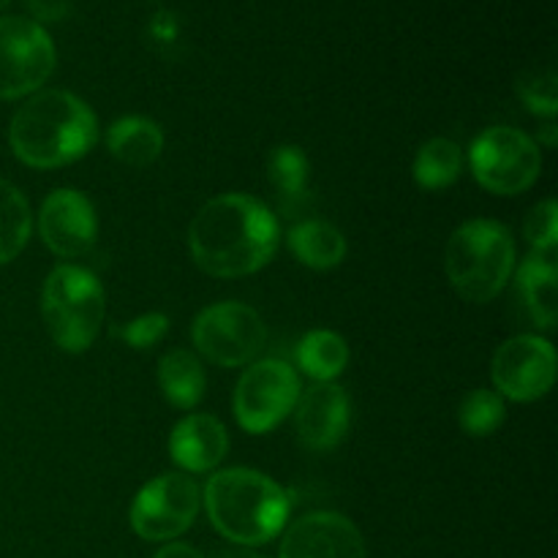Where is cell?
<instances>
[{
	"mask_svg": "<svg viewBox=\"0 0 558 558\" xmlns=\"http://www.w3.org/2000/svg\"><path fill=\"white\" fill-rule=\"evenodd\" d=\"M303 392L298 371L283 360H259L234 387V417L248 434H270L298 407Z\"/></svg>",
	"mask_w": 558,
	"mask_h": 558,
	"instance_id": "8",
	"label": "cell"
},
{
	"mask_svg": "<svg viewBox=\"0 0 558 558\" xmlns=\"http://www.w3.org/2000/svg\"><path fill=\"white\" fill-rule=\"evenodd\" d=\"M515 240L499 221L474 218L452 232L445 254V270L452 289L469 303L499 298L515 272Z\"/></svg>",
	"mask_w": 558,
	"mask_h": 558,
	"instance_id": "4",
	"label": "cell"
},
{
	"mask_svg": "<svg viewBox=\"0 0 558 558\" xmlns=\"http://www.w3.org/2000/svg\"><path fill=\"white\" fill-rule=\"evenodd\" d=\"M298 368L314 381H332L349 365V347L338 332L311 330L298 343Z\"/></svg>",
	"mask_w": 558,
	"mask_h": 558,
	"instance_id": "20",
	"label": "cell"
},
{
	"mask_svg": "<svg viewBox=\"0 0 558 558\" xmlns=\"http://www.w3.org/2000/svg\"><path fill=\"white\" fill-rule=\"evenodd\" d=\"M463 172V150L458 142L436 136L420 147L414 158V180L425 191L450 189Z\"/></svg>",
	"mask_w": 558,
	"mask_h": 558,
	"instance_id": "21",
	"label": "cell"
},
{
	"mask_svg": "<svg viewBox=\"0 0 558 558\" xmlns=\"http://www.w3.org/2000/svg\"><path fill=\"white\" fill-rule=\"evenodd\" d=\"M96 142V114L69 90L33 93L9 125L11 153L33 169L69 167L85 158Z\"/></svg>",
	"mask_w": 558,
	"mask_h": 558,
	"instance_id": "2",
	"label": "cell"
},
{
	"mask_svg": "<svg viewBox=\"0 0 558 558\" xmlns=\"http://www.w3.org/2000/svg\"><path fill=\"white\" fill-rule=\"evenodd\" d=\"M496 392L515 403L548 396L556 381V349L548 338L515 336L501 343L490 363Z\"/></svg>",
	"mask_w": 558,
	"mask_h": 558,
	"instance_id": "11",
	"label": "cell"
},
{
	"mask_svg": "<svg viewBox=\"0 0 558 558\" xmlns=\"http://www.w3.org/2000/svg\"><path fill=\"white\" fill-rule=\"evenodd\" d=\"M58 49L52 36L27 16H0V101L33 96L52 76Z\"/></svg>",
	"mask_w": 558,
	"mask_h": 558,
	"instance_id": "7",
	"label": "cell"
},
{
	"mask_svg": "<svg viewBox=\"0 0 558 558\" xmlns=\"http://www.w3.org/2000/svg\"><path fill=\"white\" fill-rule=\"evenodd\" d=\"M205 368L189 349H174L158 360V387L178 409H194L205 398Z\"/></svg>",
	"mask_w": 558,
	"mask_h": 558,
	"instance_id": "19",
	"label": "cell"
},
{
	"mask_svg": "<svg viewBox=\"0 0 558 558\" xmlns=\"http://www.w3.org/2000/svg\"><path fill=\"white\" fill-rule=\"evenodd\" d=\"M229 434L213 414H189L169 436V456L183 474H207L227 458Z\"/></svg>",
	"mask_w": 558,
	"mask_h": 558,
	"instance_id": "15",
	"label": "cell"
},
{
	"mask_svg": "<svg viewBox=\"0 0 558 558\" xmlns=\"http://www.w3.org/2000/svg\"><path fill=\"white\" fill-rule=\"evenodd\" d=\"M278 221L248 194H221L207 202L189 227V248L199 270L213 278L259 272L278 248Z\"/></svg>",
	"mask_w": 558,
	"mask_h": 558,
	"instance_id": "1",
	"label": "cell"
},
{
	"mask_svg": "<svg viewBox=\"0 0 558 558\" xmlns=\"http://www.w3.org/2000/svg\"><path fill=\"white\" fill-rule=\"evenodd\" d=\"M289 251L311 270H330L347 259V238L327 221H300L289 229Z\"/></svg>",
	"mask_w": 558,
	"mask_h": 558,
	"instance_id": "18",
	"label": "cell"
},
{
	"mask_svg": "<svg viewBox=\"0 0 558 558\" xmlns=\"http://www.w3.org/2000/svg\"><path fill=\"white\" fill-rule=\"evenodd\" d=\"M9 3H11V0H0V11H3Z\"/></svg>",
	"mask_w": 558,
	"mask_h": 558,
	"instance_id": "31",
	"label": "cell"
},
{
	"mask_svg": "<svg viewBox=\"0 0 558 558\" xmlns=\"http://www.w3.org/2000/svg\"><path fill=\"white\" fill-rule=\"evenodd\" d=\"M205 510L210 523L229 543L256 548L283 532L292 501L289 494L254 469H223L205 485Z\"/></svg>",
	"mask_w": 558,
	"mask_h": 558,
	"instance_id": "3",
	"label": "cell"
},
{
	"mask_svg": "<svg viewBox=\"0 0 558 558\" xmlns=\"http://www.w3.org/2000/svg\"><path fill=\"white\" fill-rule=\"evenodd\" d=\"M523 234H526L529 245H532L537 254H556V243H558L556 199H545L539 202L537 207H532V213L526 216V223H523Z\"/></svg>",
	"mask_w": 558,
	"mask_h": 558,
	"instance_id": "26",
	"label": "cell"
},
{
	"mask_svg": "<svg viewBox=\"0 0 558 558\" xmlns=\"http://www.w3.org/2000/svg\"><path fill=\"white\" fill-rule=\"evenodd\" d=\"M191 336L196 352L213 365L240 368L254 363L256 354L265 349L267 327L251 305L227 300L202 311L194 319Z\"/></svg>",
	"mask_w": 558,
	"mask_h": 558,
	"instance_id": "9",
	"label": "cell"
},
{
	"mask_svg": "<svg viewBox=\"0 0 558 558\" xmlns=\"http://www.w3.org/2000/svg\"><path fill=\"white\" fill-rule=\"evenodd\" d=\"M505 417L507 403L496 390H472L458 409V423H461L463 434L474 436V439L494 436L505 423Z\"/></svg>",
	"mask_w": 558,
	"mask_h": 558,
	"instance_id": "23",
	"label": "cell"
},
{
	"mask_svg": "<svg viewBox=\"0 0 558 558\" xmlns=\"http://www.w3.org/2000/svg\"><path fill=\"white\" fill-rule=\"evenodd\" d=\"M472 172L485 191L515 196L532 189L543 169L539 145L512 125H490L469 150Z\"/></svg>",
	"mask_w": 558,
	"mask_h": 558,
	"instance_id": "6",
	"label": "cell"
},
{
	"mask_svg": "<svg viewBox=\"0 0 558 558\" xmlns=\"http://www.w3.org/2000/svg\"><path fill=\"white\" fill-rule=\"evenodd\" d=\"M169 332V319L163 314H145L136 316V319L125 322L123 327L114 330V336L123 338L131 349L136 352H145V349H153L163 336Z\"/></svg>",
	"mask_w": 558,
	"mask_h": 558,
	"instance_id": "27",
	"label": "cell"
},
{
	"mask_svg": "<svg viewBox=\"0 0 558 558\" xmlns=\"http://www.w3.org/2000/svg\"><path fill=\"white\" fill-rule=\"evenodd\" d=\"M199 505L202 494L194 477L183 472H167L150 480L134 496L129 512L131 529L147 543H172L194 526Z\"/></svg>",
	"mask_w": 558,
	"mask_h": 558,
	"instance_id": "10",
	"label": "cell"
},
{
	"mask_svg": "<svg viewBox=\"0 0 558 558\" xmlns=\"http://www.w3.org/2000/svg\"><path fill=\"white\" fill-rule=\"evenodd\" d=\"M38 234L44 245L60 259L85 256L98 234L93 202L76 189L52 191L38 213Z\"/></svg>",
	"mask_w": 558,
	"mask_h": 558,
	"instance_id": "12",
	"label": "cell"
},
{
	"mask_svg": "<svg viewBox=\"0 0 558 558\" xmlns=\"http://www.w3.org/2000/svg\"><path fill=\"white\" fill-rule=\"evenodd\" d=\"M107 294L101 281L80 265H58L44 281L41 316L49 338L69 354L93 347L104 325Z\"/></svg>",
	"mask_w": 558,
	"mask_h": 558,
	"instance_id": "5",
	"label": "cell"
},
{
	"mask_svg": "<svg viewBox=\"0 0 558 558\" xmlns=\"http://www.w3.org/2000/svg\"><path fill=\"white\" fill-rule=\"evenodd\" d=\"M278 558H368L360 529L338 512H311L283 534Z\"/></svg>",
	"mask_w": 558,
	"mask_h": 558,
	"instance_id": "13",
	"label": "cell"
},
{
	"mask_svg": "<svg viewBox=\"0 0 558 558\" xmlns=\"http://www.w3.org/2000/svg\"><path fill=\"white\" fill-rule=\"evenodd\" d=\"M352 423V403L347 390L332 381H316L314 387L300 392L294 407L298 436L308 450L325 452L343 441Z\"/></svg>",
	"mask_w": 558,
	"mask_h": 558,
	"instance_id": "14",
	"label": "cell"
},
{
	"mask_svg": "<svg viewBox=\"0 0 558 558\" xmlns=\"http://www.w3.org/2000/svg\"><path fill=\"white\" fill-rule=\"evenodd\" d=\"M107 147L125 167H150L163 150V131L156 120L129 114L107 129Z\"/></svg>",
	"mask_w": 558,
	"mask_h": 558,
	"instance_id": "17",
	"label": "cell"
},
{
	"mask_svg": "<svg viewBox=\"0 0 558 558\" xmlns=\"http://www.w3.org/2000/svg\"><path fill=\"white\" fill-rule=\"evenodd\" d=\"M213 558H265V556L254 554V548H245V545H234V548L218 550Z\"/></svg>",
	"mask_w": 558,
	"mask_h": 558,
	"instance_id": "29",
	"label": "cell"
},
{
	"mask_svg": "<svg viewBox=\"0 0 558 558\" xmlns=\"http://www.w3.org/2000/svg\"><path fill=\"white\" fill-rule=\"evenodd\" d=\"M518 96L534 114L556 118L558 114V76L554 69H532L518 76Z\"/></svg>",
	"mask_w": 558,
	"mask_h": 558,
	"instance_id": "25",
	"label": "cell"
},
{
	"mask_svg": "<svg viewBox=\"0 0 558 558\" xmlns=\"http://www.w3.org/2000/svg\"><path fill=\"white\" fill-rule=\"evenodd\" d=\"M308 158H305L303 147L298 145H281L270 153L267 158V178H270L272 189L281 191L287 199H300L308 189Z\"/></svg>",
	"mask_w": 558,
	"mask_h": 558,
	"instance_id": "24",
	"label": "cell"
},
{
	"mask_svg": "<svg viewBox=\"0 0 558 558\" xmlns=\"http://www.w3.org/2000/svg\"><path fill=\"white\" fill-rule=\"evenodd\" d=\"M556 131L558 129L554 123H545L543 131H539V142H543L545 147H554L556 145ZM539 142H537V145H539Z\"/></svg>",
	"mask_w": 558,
	"mask_h": 558,
	"instance_id": "30",
	"label": "cell"
},
{
	"mask_svg": "<svg viewBox=\"0 0 558 558\" xmlns=\"http://www.w3.org/2000/svg\"><path fill=\"white\" fill-rule=\"evenodd\" d=\"M556 283L558 267L556 254H537L534 251L529 259L518 265L515 292L521 300L523 314L539 330H554L556 327Z\"/></svg>",
	"mask_w": 558,
	"mask_h": 558,
	"instance_id": "16",
	"label": "cell"
},
{
	"mask_svg": "<svg viewBox=\"0 0 558 558\" xmlns=\"http://www.w3.org/2000/svg\"><path fill=\"white\" fill-rule=\"evenodd\" d=\"M31 232V205L16 185L0 178V265H9L25 251Z\"/></svg>",
	"mask_w": 558,
	"mask_h": 558,
	"instance_id": "22",
	"label": "cell"
},
{
	"mask_svg": "<svg viewBox=\"0 0 558 558\" xmlns=\"http://www.w3.org/2000/svg\"><path fill=\"white\" fill-rule=\"evenodd\" d=\"M153 558H205V556L185 543H167Z\"/></svg>",
	"mask_w": 558,
	"mask_h": 558,
	"instance_id": "28",
	"label": "cell"
}]
</instances>
